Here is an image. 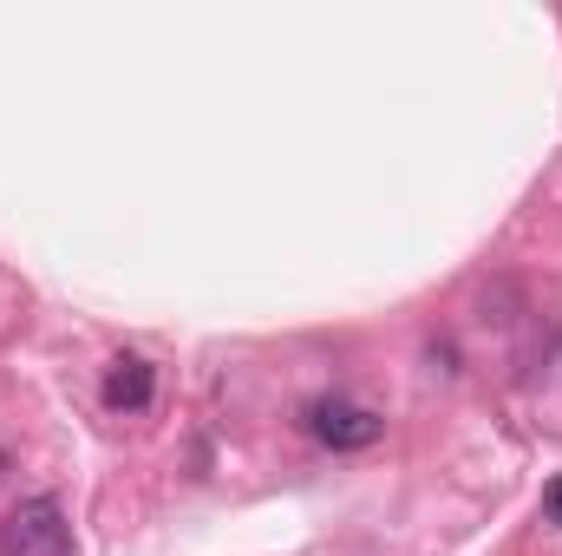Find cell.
<instances>
[{
	"label": "cell",
	"mask_w": 562,
	"mask_h": 556,
	"mask_svg": "<svg viewBox=\"0 0 562 556\" xmlns=\"http://www.w3.org/2000/svg\"><path fill=\"white\" fill-rule=\"evenodd\" d=\"M0 551L7 556H72V524L59 511V498H20L0 524Z\"/></svg>",
	"instance_id": "6da1fadb"
},
{
	"label": "cell",
	"mask_w": 562,
	"mask_h": 556,
	"mask_svg": "<svg viewBox=\"0 0 562 556\" xmlns=\"http://www.w3.org/2000/svg\"><path fill=\"white\" fill-rule=\"evenodd\" d=\"M150 393H157V367H150V360L119 354V360L105 367V407H112V413H144Z\"/></svg>",
	"instance_id": "3957f363"
},
{
	"label": "cell",
	"mask_w": 562,
	"mask_h": 556,
	"mask_svg": "<svg viewBox=\"0 0 562 556\" xmlns=\"http://www.w3.org/2000/svg\"><path fill=\"white\" fill-rule=\"evenodd\" d=\"M307 432H314L321 445H334V452H360V445H373V438L386 432V419L367 413V407H353V400H314V407H307Z\"/></svg>",
	"instance_id": "7a4b0ae2"
},
{
	"label": "cell",
	"mask_w": 562,
	"mask_h": 556,
	"mask_svg": "<svg viewBox=\"0 0 562 556\" xmlns=\"http://www.w3.org/2000/svg\"><path fill=\"white\" fill-rule=\"evenodd\" d=\"M543 511H550V524H562V478H550V491H543Z\"/></svg>",
	"instance_id": "277c9868"
}]
</instances>
